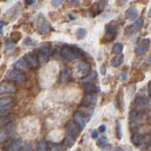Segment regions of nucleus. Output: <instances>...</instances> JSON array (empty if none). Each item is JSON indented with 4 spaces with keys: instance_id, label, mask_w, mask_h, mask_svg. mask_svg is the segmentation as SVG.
<instances>
[{
    "instance_id": "f03ea898",
    "label": "nucleus",
    "mask_w": 151,
    "mask_h": 151,
    "mask_svg": "<svg viewBox=\"0 0 151 151\" xmlns=\"http://www.w3.org/2000/svg\"><path fill=\"white\" fill-rule=\"evenodd\" d=\"M117 33V27L113 24H108L105 27V35L103 37L104 42H111L114 40Z\"/></svg>"
},
{
    "instance_id": "4be33fe9",
    "label": "nucleus",
    "mask_w": 151,
    "mask_h": 151,
    "mask_svg": "<svg viewBox=\"0 0 151 151\" xmlns=\"http://www.w3.org/2000/svg\"><path fill=\"white\" fill-rule=\"evenodd\" d=\"M96 77H97L96 72H94V71H93V72L89 73L87 76H85V77L81 79V81H82V82H85V83H90L91 81H93V80L96 79Z\"/></svg>"
},
{
    "instance_id": "37998d69",
    "label": "nucleus",
    "mask_w": 151,
    "mask_h": 151,
    "mask_svg": "<svg viewBox=\"0 0 151 151\" xmlns=\"http://www.w3.org/2000/svg\"><path fill=\"white\" fill-rule=\"evenodd\" d=\"M147 91H148V96H151V80L148 83V88H147Z\"/></svg>"
},
{
    "instance_id": "6e6552de",
    "label": "nucleus",
    "mask_w": 151,
    "mask_h": 151,
    "mask_svg": "<svg viewBox=\"0 0 151 151\" xmlns=\"http://www.w3.org/2000/svg\"><path fill=\"white\" fill-rule=\"evenodd\" d=\"M74 119H75L76 124H77L81 129L86 127L87 117H86V115H85L82 111H77V112H76L75 114H74Z\"/></svg>"
},
{
    "instance_id": "a211bd4d",
    "label": "nucleus",
    "mask_w": 151,
    "mask_h": 151,
    "mask_svg": "<svg viewBox=\"0 0 151 151\" xmlns=\"http://www.w3.org/2000/svg\"><path fill=\"white\" fill-rule=\"evenodd\" d=\"M123 63H124V55L123 54H117L114 58H112V60H111V64L112 67H114V68H118Z\"/></svg>"
},
{
    "instance_id": "de8ad7c7",
    "label": "nucleus",
    "mask_w": 151,
    "mask_h": 151,
    "mask_svg": "<svg viewBox=\"0 0 151 151\" xmlns=\"http://www.w3.org/2000/svg\"><path fill=\"white\" fill-rule=\"evenodd\" d=\"M146 63L151 65V55H150L149 57H147V58H146Z\"/></svg>"
},
{
    "instance_id": "a19ab883",
    "label": "nucleus",
    "mask_w": 151,
    "mask_h": 151,
    "mask_svg": "<svg viewBox=\"0 0 151 151\" xmlns=\"http://www.w3.org/2000/svg\"><path fill=\"white\" fill-rule=\"evenodd\" d=\"M120 77H121L122 80H126V79H127V74L126 71H123V72L121 73V75H120Z\"/></svg>"
},
{
    "instance_id": "8fccbe9b",
    "label": "nucleus",
    "mask_w": 151,
    "mask_h": 151,
    "mask_svg": "<svg viewBox=\"0 0 151 151\" xmlns=\"http://www.w3.org/2000/svg\"><path fill=\"white\" fill-rule=\"evenodd\" d=\"M148 17H149V18H151V8H150L149 12H148Z\"/></svg>"
},
{
    "instance_id": "7c9ffc66",
    "label": "nucleus",
    "mask_w": 151,
    "mask_h": 151,
    "mask_svg": "<svg viewBox=\"0 0 151 151\" xmlns=\"http://www.w3.org/2000/svg\"><path fill=\"white\" fill-rule=\"evenodd\" d=\"M24 45H27V46H33L36 45V42L31 39L30 37H27L25 40H24Z\"/></svg>"
},
{
    "instance_id": "49530a36",
    "label": "nucleus",
    "mask_w": 151,
    "mask_h": 151,
    "mask_svg": "<svg viewBox=\"0 0 151 151\" xmlns=\"http://www.w3.org/2000/svg\"><path fill=\"white\" fill-rule=\"evenodd\" d=\"M71 2H72V4H74V5H78L80 2V0H71Z\"/></svg>"
},
{
    "instance_id": "6ab92c4d",
    "label": "nucleus",
    "mask_w": 151,
    "mask_h": 151,
    "mask_svg": "<svg viewBox=\"0 0 151 151\" xmlns=\"http://www.w3.org/2000/svg\"><path fill=\"white\" fill-rule=\"evenodd\" d=\"M13 117L14 115L9 113V114H6V115H3L0 117V129H2L5 126L9 125L13 120Z\"/></svg>"
},
{
    "instance_id": "b1692460",
    "label": "nucleus",
    "mask_w": 151,
    "mask_h": 151,
    "mask_svg": "<svg viewBox=\"0 0 151 151\" xmlns=\"http://www.w3.org/2000/svg\"><path fill=\"white\" fill-rule=\"evenodd\" d=\"M84 90H85V92L88 93H93L97 91V88L96 85H93L92 83H86L84 85Z\"/></svg>"
},
{
    "instance_id": "393cba45",
    "label": "nucleus",
    "mask_w": 151,
    "mask_h": 151,
    "mask_svg": "<svg viewBox=\"0 0 151 151\" xmlns=\"http://www.w3.org/2000/svg\"><path fill=\"white\" fill-rule=\"evenodd\" d=\"M14 99L12 97H2L0 98V107L7 106L9 104H13Z\"/></svg>"
},
{
    "instance_id": "79ce46f5",
    "label": "nucleus",
    "mask_w": 151,
    "mask_h": 151,
    "mask_svg": "<svg viewBox=\"0 0 151 151\" xmlns=\"http://www.w3.org/2000/svg\"><path fill=\"white\" fill-rule=\"evenodd\" d=\"M3 27H4V22L0 21V34H2L3 33Z\"/></svg>"
},
{
    "instance_id": "dca6fc26",
    "label": "nucleus",
    "mask_w": 151,
    "mask_h": 151,
    "mask_svg": "<svg viewBox=\"0 0 151 151\" xmlns=\"http://www.w3.org/2000/svg\"><path fill=\"white\" fill-rule=\"evenodd\" d=\"M14 67L19 71H27L29 68V65L27 63L25 58H21L14 63Z\"/></svg>"
},
{
    "instance_id": "2f4dec72",
    "label": "nucleus",
    "mask_w": 151,
    "mask_h": 151,
    "mask_svg": "<svg viewBox=\"0 0 151 151\" xmlns=\"http://www.w3.org/2000/svg\"><path fill=\"white\" fill-rule=\"evenodd\" d=\"M38 151H49L48 147H47V145L45 141L41 142L38 145Z\"/></svg>"
},
{
    "instance_id": "f3484780",
    "label": "nucleus",
    "mask_w": 151,
    "mask_h": 151,
    "mask_svg": "<svg viewBox=\"0 0 151 151\" xmlns=\"http://www.w3.org/2000/svg\"><path fill=\"white\" fill-rule=\"evenodd\" d=\"M16 91L15 87L11 83H1L0 84V94L5 93H14Z\"/></svg>"
},
{
    "instance_id": "72a5a7b5",
    "label": "nucleus",
    "mask_w": 151,
    "mask_h": 151,
    "mask_svg": "<svg viewBox=\"0 0 151 151\" xmlns=\"http://www.w3.org/2000/svg\"><path fill=\"white\" fill-rule=\"evenodd\" d=\"M63 1H64V0H52L51 4H52V6H53L54 8H58L63 3Z\"/></svg>"
},
{
    "instance_id": "3c124183",
    "label": "nucleus",
    "mask_w": 151,
    "mask_h": 151,
    "mask_svg": "<svg viewBox=\"0 0 151 151\" xmlns=\"http://www.w3.org/2000/svg\"><path fill=\"white\" fill-rule=\"evenodd\" d=\"M148 151H151V146H150V147H149V150Z\"/></svg>"
},
{
    "instance_id": "0eeeda50",
    "label": "nucleus",
    "mask_w": 151,
    "mask_h": 151,
    "mask_svg": "<svg viewBox=\"0 0 151 151\" xmlns=\"http://www.w3.org/2000/svg\"><path fill=\"white\" fill-rule=\"evenodd\" d=\"M66 133H67V136H70L74 138L76 140V138L78 136L79 134V129L77 124H75L73 122H69L66 125Z\"/></svg>"
},
{
    "instance_id": "20e7f679",
    "label": "nucleus",
    "mask_w": 151,
    "mask_h": 151,
    "mask_svg": "<svg viewBox=\"0 0 151 151\" xmlns=\"http://www.w3.org/2000/svg\"><path fill=\"white\" fill-rule=\"evenodd\" d=\"M38 29L42 34H46L51 30L50 23L45 17H39V19H38Z\"/></svg>"
},
{
    "instance_id": "5701e85b",
    "label": "nucleus",
    "mask_w": 151,
    "mask_h": 151,
    "mask_svg": "<svg viewBox=\"0 0 151 151\" xmlns=\"http://www.w3.org/2000/svg\"><path fill=\"white\" fill-rule=\"evenodd\" d=\"M70 77H71V71L68 68H64L61 71V74H60V81L61 82L67 81L70 78Z\"/></svg>"
},
{
    "instance_id": "c756f323",
    "label": "nucleus",
    "mask_w": 151,
    "mask_h": 151,
    "mask_svg": "<svg viewBox=\"0 0 151 151\" xmlns=\"http://www.w3.org/2000/svg\"><path fill=\"white\" fill-rule=\"evenodd\" d=\"M97 145L100 146V147H105V146L108 145V139L106 137H101L100 139L97 141Z\"/></svg>"
},
{
    "instance_id": "ddd939ff",
    "label": "nucleus",
    "mask_w": 151,
    "mask_h": 151,
    "mask_svg": "<svg viewBox=\"0 0 151 151\" xmlns=\"http://www.w3.org/2000/svg\"><path fill=\"white\" fill-rule=\"evenodd\" d=\"M149 45H150V39H144L143 41L141 42V44L138 45V47H137L136 52L138 54H140V55L145 54V52L148 50Z\"/></svg>"
},
{
    "instance_id": "c85d7f7f",
    "label": "nucleus",
    "mask_w": 151,
    "mask_h": 151,
    "mask_svg": "<svg viewBox=\"0 0 151 151\" xmlns=\"http://www.w3.org/2000/svg\"><path fill=\"white\" fill-rule=\"evenodd\" d=\"M96 6H97L98 12H102L107 6V0H99V1L96 3Z\"/></svg>"
},
{
    "instance_id": "f257e3e1",
    "label": "nucleus",
    "mask_w": 151,
    "mask_h": 151,
    "mask_svg": "<svg viewBox=\"0 0 151 151\" xmlns=\"http://www.w3.org/2000/svg\"><path fill=\"white\" fill-rule=\"evenodd\" d=\"M82 51L78 47H73V46H64L60 50V55L63 57L64 59L73 60H77L81 57Z\"/></svg>"
},
{
    "instance_id": "473e14b6",
    "label": "nucleus",
    "mask_w": 151,
    "mask_h": 151,
    "mask_svg": "<svg viewBox=\"0 0 151 151\" xmlns=\"http://www.w3.org/2000/svg\"><path fill=\"white\" fill-rule=\"evenodd\" d=\"M65 144L68 146H72L75 144V139L72 138V137H70V136H67L65 138Z\"/></svg>"
},
{
    "instance_id": "4c0bfd02",
    "label": "nucleus",
    "mask_w": 151,
    "mask_h": 151,
    "mask_svg": "<svg viewBox=\"0 0 151 151\" xmlns=\"http://www.w3.org/2000/svg\"><path fill=\"white\" fill-rule=\"evenodd\" d=\"M127 0H116V5L118 7H121L123 5H125L127 3Z\"/></svg>"
},
{
    "instance_id": "e433bc0d",
    "label": "nucleus",
    "mask_w": 151,
    "mask_h": 151,
    "mask_svg": "<svg viewBox=\"0 0 151 151\" xmlns=\"http://www.w3.org/2000/svg\"><path fill=\"white\" fill-rule=\"evenodd\" d=\"M115 151H131L129 146H117Z\"/></svg>"
},
{
    "instance_id": "c9c22d12",
    "label": "nucleus",
    "mask_w": 151,
    "mask_h": 151,
    "mask_svg": "<svg viewBox=\"0 0 151 151\" xmlns=\"http://www.w3.org/2000/svg\"><path fill=\"white\" fill-rule=\"evenodd\" d=\"M19 151H33V149H32V146L30 145L27 144L25 145L21 146V148L19 149Z\"/></svg>"
},
{
    "instance_id": "39448f33",
    "label": "nucleus",
    "mask_w": 151,
    "mask_h": 151,
    "mask_svg": "<svg viewBox=\"0 0 151 151\" xmlns=\"http://www.w3.org/2000/svg\"><path fill=\"white\" fill-rule=\"evenodd\" d=\"M14 129H15V127H14V126L12 124H11L9 126H7V127H4L3 129L0 130V144L4 143V142L13 133Z\"/></svg>"
},
{
    "instance_id": "aec40b11",
    "label": "nucleus",
    "mask_w": 151,
    "mask_h": 151,
    "mask_svg": "<svg viewBox=\"0 0 151 151\" xmlns=\"http://www.w3.org/2000/svg\"><path fill=\"white\" fill-rule=\"evenodd\" d=\"M135 105L139 109H145L148 107V101L145 97H138L135 100Z\"/></svg>"
},
{
    "instance_id": "423d86ee",
    "label": "nucleus",
    "mask_w": 151,
    "mask_h": 151,
    "mask_svg": "<svg viewBox=\"0 0 151 151\" xmlns=\"http://www.w3.org/2000/svg\"><path fill=\"white\" fill-rule=\"evenodd\" d=\"M142 26H143V19H142V18L136 19L135 22L132 24V25L129 26L125 29V34L126 35H130V34H132V33H135L136 31H138L139 29H141Z\"/></svg>"
},
{
    "instance_id": "f704fd0d",
    "label": "nucleus",
    "mask_w": 151,
    "mask_h": 151,
    "mask_svg": "<svg viewBox=\"0 0 151 151\" xmlns=\"http://www.w3.org/2000/svg\"><path fill=\"white\" fill-rule=\"evenodd\" d=\"M116 132H117V137L118 139H121L122 138V126L120 123H118L117 127H116Z\"/></svg>"
},
{
    "instance_id": "58836bf2",
    "label": "nucleus",
    "mask_w": 151,
    "mask_h": 151,
    "mask_svg": "<svg viewBox=\"0 0 151 151\" xmlns=\"http://www.w3.org/2000/svg\"><path fill=\"white\" fill-rule=\"evenodd\" d=\"M91 137L93 139H96L97 137H98V131L96 129H93L92 131V134H91Z\"/></svg>"
},
{
    "instance_id": "ea45409f",
    "label": "nucleus",
    "mask_w": 151,
    "mask_h": 151,
    "mask_svg": "<svg viewBox=\"0 0 151 151\" xmlns=\"http://www.w3.org/2000/svg\"><path fill=\"white\" fill-rule=\"evenodd\" d=\"M100 73H101V75H103V76H105V75H106V73H107V68H106V66H105V65H102V66H101V68H100Z\"/></svg>"
},
{
    "instance_id": "cd10ccee",
    "label": "nucleus",
    "mask_w": 151,
    "mask_h": 151,
    "mask_svg": "<svg viewBox=\"0 0 151 151\" xmlns=\"http://www.w3.org/2000/svg\"><path fill=\"white\" fill-rule=\"evenodd\" d=\"M76 35H77L78 39H83V38L86 37L87 31H86V29H84V28H78L77 32H76Z\"/></svg>"
},
{
    "instance_id": "412c9836",
    "label": "nucleus",
    "mask_w": 151,
    "mask_h": 151,
    "mask_svg": "<svg viewBox=\"0 0 151 151\" xmlns=\"http://www.w3.org/2000/svg\"><path fill=\"white\" fill-rule=\"evenodd\" d=\"M96 96L93 93H89L88 96L83 99V104L85 105H90V104H94L96 102Z\"/></svg>"
},
{
    "instance_id": "4468645a",
    "label": "nucleus",
    "mask_w": 151,
    "mask_h": 151,
    "mask_svg": "<svg viewBox=\"0 0 151 151\" xmlns=\"http://www.w3.org/2000/svg\"><path fill=\"white\" fill-rule=\"evenodd\" d=\"M22 145V141L20 139H15L12 141L7 146L5 151H19Z\"/></svg>"
},
{
    "instance_id": "a878e982",
    "label": "nucleus",
    "mask_w": 151,
    "mask_h": 151,
    "mask_svg": "<svg viewBox=\"0 0 151 151\" xmlns=\"http://www.w3.org/2000/svg\"><path fill=\"white\" fill-rule=\"evenodd\" d=\"M124 49V45L122 42H116V44L112 46V52L115 54H121V52Z\"/></svg>"
},
{
    "instance_id": "a18cd8bd",
    "label": "nucleus",
    "mask_w": 151,
    "mask_h": 151,
    "mask_svg": "<svg viewBox=\"0 0 151 151\" xmlns=\"http://www.w3.org/2000/svg\"><path fill=\"white\" fill-rule=\"evenodd\" d=\"M99 130H100L101 132H104L106 130V126L105 125H101L100 127H99Z\"/></svg>"
},
{
    "instance_id": "9b49d317",
    "label": "nucleus",
    "mask_w": 151,
    "mask_h": 151,
    "mask_svg": "<svg viewBox=\"0 0 151 151\" xmlns=\"http://www.w3.org/2000/svg\"><path fill=\"white\" fill-rule=\"evenodd\" d=\"M77 70L81 76H87L91 70V65L85 61H79L77 64Z\"/></svg>"
},
{
    "instance_id": "7ed1b4c3",
    "label": "nucleus",
    "mask_w": 151,
    "mask_h": 151,
    "mask_svg": "<svg viewBox=\"0 0 151 151\" xmlns=\"http://www.w3.org/2000/svg\"><path fill=\"white\" fill-rule=\"evenodd\" d=\"M7 78L9 79L12 80L14 82L17 83H21L24 82L26 80V76L25 74H23L21 72H18L16 70H11L7 75Z\"/></svg>"
},
{
    "instance_id": "9d476101",
    "label": "nucleus",
    "mask_w": 151,
    "mask_h": 151,
    "mask_svg": "<svg viewBox=\"0 0 151 151\" xmlns=\"http://www.w3.org/2000/svg\"><path fill=\"white\" fill-rule=\"evenodd\" d=\"M25 59L27 60V63H28V65L30 66L32 68H35L37 67L38 65H39V60H38V57L34 54L32 53V52H29V53H27L25 57Z\"/></svg>"
},
{
    "instance_id": "603ef678",
    "label": "nucleus",
    "mask_w": 151,
    "mask_h": 151,
    "mask_svg": "<svg viewBox=\"0 0 151 151\" xmlns=\"http://www.w3.org/2000/svg\"><path fill=\"white\" fill-rule=\"evenodd\" d=\"M76 151H80V150H76Z\"/></svg>"
},
{
    "instance_id": "c03bdc74",
    "label": "nucleus",
    "mask_w": 151,
    "mask_h": 151,
    "mask_svg": "<svg viewBox=\"0 0 151 151\" xmlns=\"http://www.w3.org/2000/svg\"><path fill=\"white\" fill-rule=\"evenodd\" d=\"M26 2H27V4H28V5H33V4H35L36 0H26Z\"/></svg>"
},
{
    "instance_id": "bb28decb",
    "label": "nucleus",
    "mask_w": 151,
    "mask_h": 151,
    "mask_svg": "<svg viewBox=\"0 0 151 151\" xmlns=\"http://www.w3.org/2000/svg\"><path fill=\"white\" fill-rule=\"evenodd\" d=\"M22 38V34H21V32H19V31H15V32H13L12 36H11V40L12 42H17L19 40H20Z\"/></svg>"
},
{
    "instance_id": "f8f14e48",
    "label": "nucleus",
    "mask_w": 151,
    "mask_h": 151,
    "mask_svg": "<svg viewBox=\"0 0 151 151\" xmlns=\"http://www.w3.org/2000/svg\"><path fill=\"white\" fill-rule=\"evenodd\" d=\"M146 137L144 136V135H142V134H138V133H135L132 135L131 137V142L133 143L136 146H143L144 145L146 144Z\"/></svg>"
},
{
    "instance_id": "1a4fd4ad",
    "label": "nucleus",
    "mask_w": 151,
    "mask_h": 151,
    "mask_svg": "<svg viewBox=\"0 0 151 151\" xmlns=\"http://www.w3.org/2000/svg\"><path fill=\"white\" fill-rule=\"evenodd\" d=\"M51 55V49L49 48V47H42V48H41L40 50V54H39V58H38V60H39V63H45L47 60L49 59V57Z\"/></svg>"
},
{
    "instance_id": "09e8293b",
    "label": "nucleus",
    "mask_w": 151,
    "mask_h": 151,
    "mask_svg": "<svg viewBox=\"0 0 151 151\" xmlns=\"http://www.w3.org/2000/svg\"><path fill=\"white\" fill-rule=\"evenodd\" d=\"M138 1L140 2V3H142V4H146L147 3L149 0H138Z\"/></svg>"
},
{
    "instance_id": "2eb2a0df",
    "label": "nucleus",
    "mask_w": 151,
    "mask_h": 151,
    "mask_svg": "<svg viewBox=\"0 0 151 151\" xmlns=\"http://www.w3.org/2000/svg\"><path fill=\"white\" fill-rule=\"evenodd\" d=\"M139 16V12L136 8H129L127 9L125 12V17L129 20H136L137 17Z\"/></svg>"
}]
</instances>
